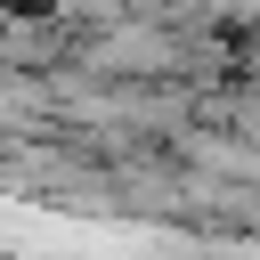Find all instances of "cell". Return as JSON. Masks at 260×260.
Here are the masks:
<instances>
[{
    "label": "cell",
    "mask_w": 260,
    "mask_h": 260,
    "mask_svg": "<svg viewBox=\"0 0 260 260\" xmlns=\"http://www.w3.org/2000/svg\"><path fill=\"white\" fill-rule=\"evenodd\" d=\"M57 16H73V24H106V16H122V0H57Z\"/></svg>",
    "instance_id": "2"
},
{
    "label": "cell",
    "mask_w": 260,
    "mask_h": 260,
    "mask_svg": "<svg viewBox=\"0 0 260 260\" xmlns=\"http://www.w3.org/2000/svg\"><path fill=\"white\" fill-rule=\"evenodd\" d=\"M179 49H171V32H154V24H114L98 49H89V65L98 73H162Z\"/></svg>",
    "instance_id": "1"
}]
</instances>
